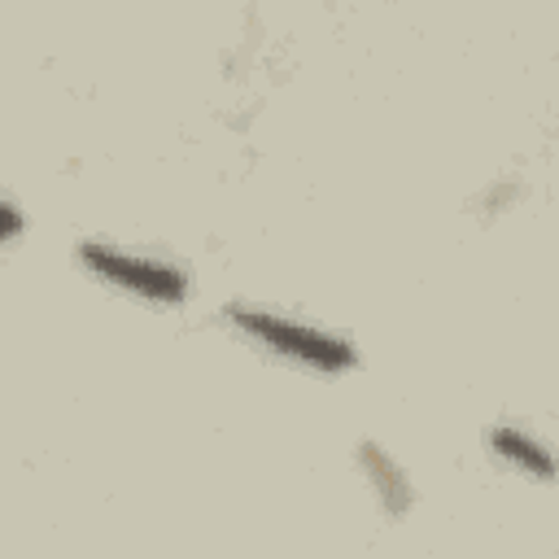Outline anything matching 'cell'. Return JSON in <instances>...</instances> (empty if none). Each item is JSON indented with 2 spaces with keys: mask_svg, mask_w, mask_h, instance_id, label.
<instances>
[{
  "mask_svg": "<svg viewBox=\"0 0 559 559\" xmlns=\"http://www.w3.org/2000/svg\"><path fill=\"white\" fill-rule=\"evenodd\" d=\"M223 319L253 345H262L275 358H288L306 371H323V376H345L358 367V349L354 341H345L341 332H328L319 323H301L293 314H280L271 306L258 301H227Z\"/></svg>",
  "mask_w": 559,
  "mask_h": 559,
  "instance_id": "1",
  "label": "cell"
},
{
  "mask_svg": "<svg viewBox=\"0 0 559 559\" xmlns=\"http://www.w3.org/2000/svg\"><path fill=\"white\" fill-rule=\"evenodd\" d=\"M79 266L87 275H96L100 284L109 288H122L140 301H153V306H183L188 301V271L166 262V258H153V253H131V249H118L109 240H83L79 245Z\"/></svg>",
  "mask_w": 559,
  "mask_h": 559,
  "instance_id": "2",
  "label": "cell"
},
{
  "mask_svg": "<svg viewBox=\"0 0 559 559\" xmlns=\"http://www.w3.org/2000/svg\"><path fill=\"white\" fill-rule=\"evenodd\" d=\"M358 467H362V476H367L376 502H380L389 515H406V511L415 507V485H411V476L402 472V463H397L384 445L362 441V445H358Z\"/></svg>",
  "mask_w": 559,
  "mask_h": 559,
  "instance_id": "4",
  "label": "cell"
},
{
  "mask_svg": "<svg viewBox=\"0 0 559 559\" xmlns=\"http://www.w3.org/2000/svg\"><path fill=\"white\" fill-rule=\"evenodd\" d=\"M485 445L493 450V459H502L511 472L528 480H559V454L520 424H493L485 432Z\"/></svg>",
  "mask_w": 559,
  "mask_h": 559,
  "instance_id": "3",
  "label": "cell"
},
{
  "mask_svg": "<svg viewBox=\"0 0 559 559\" xmlns=\"http://www.w3.org/2000/svg\"><path fill=\"white\" fill-rule=\"evenodd\" d=\"M0 218H4V245H17L26 223H22V205H17L13 197H4V201H0Z\"/></svg>",
  "mask_w": 559,
  "mask_h": 559,
  "instance_id": "5",
  "label": "cell"
}]
</instances>
